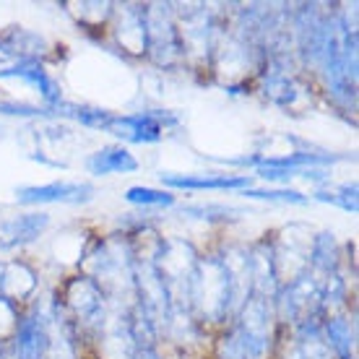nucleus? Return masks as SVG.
<instances>
[{
	"label": "nucleus",
	"instance_id": "7ed1b4c3",
	"mask_svg": "<svg viewBox=\"0 0 359 359\" xmlns=\"http://www.w3.org/2000/svg\"><path fill=\"white\" fill-rule=\"evenodd\" d=\"M162 182L170 188H185V190H248L250 177L248 175H219V177H198V175H162Z\"/></svg>",
	"mask_w": 359,
	"mask_h": 359
},
{
	"label": "nucleus",
	"instance_id": "39448f33",
	"mask_svg": "<svg viewBox=\"0 0 359 359\" xmlns=\"http://www.w3.org/2000/svg\"><path fill=\"white\" fill-rule=\"evenodd\" d=\"M6 76H21V79H27L29 83L39 86V91L45 94V99H47V102H53V104L60 99V94H57V86L47 79L45 71H42L34 60H21V63L13 65V68H0V79H6Z\"/></svg>",
	"mask_w": 359,
	"mask_h": 359
},
{
	"label": "nucleus",
	"instance_id": "20e7f679",
	"mask_svg": "<svg viewBox=\"0 0 359 359\" xmlns=\"http://www.w3.org/2000/svg\"><path fill=\"white\" fill-rule=\"evenodd\" d=\"M86 167L91 175H112V172H135L138 162L126 149H102V151L91 154Z\"/></svg>",
	"mask_w": 359,
	"mask_h": 359
},
{
	"label": "nucleus",
	"instance_id": "f03ea898",
	"mask_svg": "<svg viewBox=\"0 0 359 359\" xmlns=\"http://www.w3.org/2000/svg\"><path fill=\"white\" fill-rule=\"evenodd\" d=\"M104 130H109L117 138L133 141V144H154V141L162 138V123L156 115H109L107 123H104Z\"/></svg>",
	"mask_w": 359,
	"mask_h": 359
},
{
	"label": "nucleus",
	"instance_id": "f257e3e1",
	"mask_svg": "<svg viewBox=\"0 0 359 359\" xmlns=\"http://www.w3.org/2000/svg\"><path fill=\"white\" fill-rule=\"evenodd\" d=\"M94 196L89 182H50V185H29L18 188V203H86Z\"/></svg>",
	"mask_w": 359,
	"mask_h": 359
},
{
	"label": "nucleus",
	"instance_id": "0eeeda50",
	"mask_svg": "<svg viewBox=\"0 0 359 359\" xmlns=\"http://www.w3.org/2000/svg\"><path fill=\"white\" fill-rule=\"evenodd\" d=\"M126 201L128 203H135V206H172V203H175V196L167 193V190L135 185V188L126 190Z\"/></svg>",
	"mask_w": 359,
	"mask_h": 359
},
{
	"label": "nucleus",
	"instance_id": "423d86ee",
	"mask_svg": "<svg viewBox=\"0 0 359 359\" xmlns=\"http://www.w3.org/2000/svg\"><path fill=\"white\" fill-rule=\"evenodd\" d=\"M47 214H29V216H21V219H16L13 224H8L6 229L11 232V237H13V243H29V240H34L36 234L42 232L47 226Z\"/></svg>",
	"mask_w": 359,
	"mask_h": 359
},
{
	"label": "nucleus",
	"instance_id": "6e6552de",
	"mask_svg": "<svg viewBox=\"0 0 359 359\" xmlns=\"http://www.w3.org/2000/svg\"><path fill=\"white\" fill-rule=\"evenodd\" d=\"M243 196L248 198H261V201H284V203H307V198L294 190H243Z\"/></svg>",
	"mask_w": 359,
	"mask_h": 359
}]
</instances>
